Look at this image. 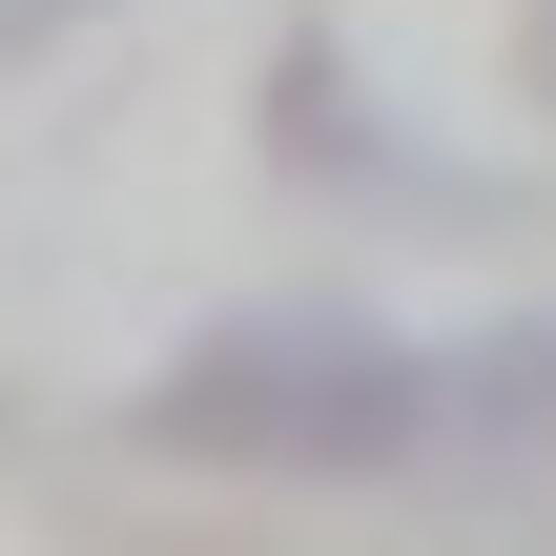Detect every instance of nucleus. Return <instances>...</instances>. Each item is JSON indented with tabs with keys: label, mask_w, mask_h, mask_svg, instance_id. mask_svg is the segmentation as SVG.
Segmentation results:
<instances>
[{
	"label": "nucleus",
	"mask_w": 556,
	"mask_h": 556,
	"mask_svg": "<svg viewBox=\"0 0 556 556\" xmlns=\"http://www.w3.org/2000/svg\"><path fill=\"white\" fill-rule=\"evenodd\" d=\"M433 433H475V454H556V330H475V351H433Z\"/></svg>",
	"instance_id": "obj_2"
},
{
	"label": "nucleus",
	"mask_w": 556,
	"mask_h": 556,
	"mask_svg": "<svg viewBox=\"0 0 556 556\" xmlns=\"http://www.w3.org/2000/svg\"><path fill=\"white\" fill-rule=\"evenodd\" d=\"M144 433L206 475H392L433 454V351L351 289H268V309H206L186 371H144Z\"/></svg>",
	"instance_id": "obj_1"
}]
</instances>
